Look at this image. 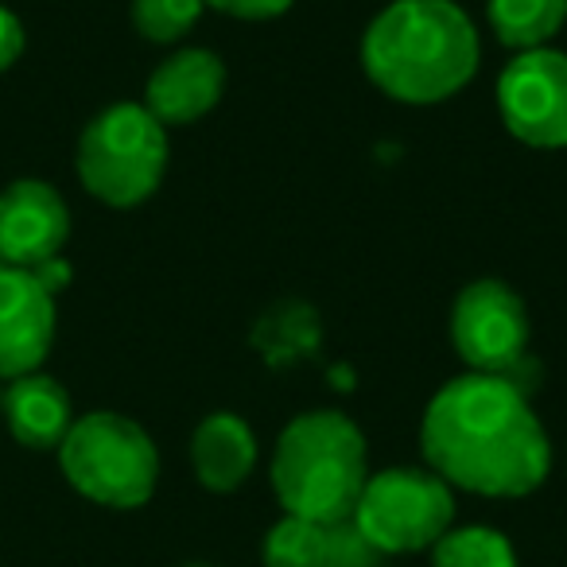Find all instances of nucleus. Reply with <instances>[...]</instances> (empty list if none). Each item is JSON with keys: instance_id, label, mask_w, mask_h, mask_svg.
Wrapping results in <instances>:
<instances>
[{"instance_id": "nucleus-1", "label": "nucleus", "mask_w": 567, "mask_h": 567, "mask_svg": "<svg viewBox=\"0 0 567 567\" xmlns=\"http://www.w3.org/2000/svg\"><path fill=\"white\" fill-rule=\"evenodd\" d=\"M420 451L451 489L478 497H528L551 471V443L528 393L489 373H463L427 401Z\"/></svg>"}, {"instance_id": "nucleus-2", "label": "nucleus", "mask_w": 567, "mask_h": 567, "mask_svg": "<svg viewBox=\"0 0 567 567\" xmlns=\"http://www.w3.org/2000/svg\"><path fill=\"white\" fill-rule=\"evenodd\" d=\"M478 63V28L455 0H393L362 35L370 82L404 105L447 102L471 86Z\"/></svg>"}, {"instance_id": "nucleus-3", "label": "nucleus", "mask_w": 567, "mask_h": 567, "mask_svg": "<svg viewBox=\"0 0 567 567\" xmlns=\"http://www.w3.org/2000/svg\"><path fill=\"white\" fill-rule=\"evenodd\" d=\"M272 494L288 517L342 525L370 482V447L347 412L316 409L296 416L272 447Z\"/></svg>"}, {"instance_id": "nucleus-4", "label": "nucleus", "mask_w": 567, "mask_h": 567, "mask_svg": "<svg viewBox=\"0 0 567 567\" xmlns=\"http://www.w3.org/2000/svg\"><path fill=\"white\" fill-rule=\"evenodd\" d=\"M59 466L86 502L105 509H141L159 482V451L136 420L90 412L59 443Z\"/></svg>"}, {"instance_id": "nucleus-5", "label": "nucleus", "mask_w": 567, "mask_h": 567, "mask_svg": "<svg viewBox=\"0 0 567 567\" xmlns=\"http://www.w3.org/2000/svg\"><path fill=\"white\" fill-rule=\"evenodd\" d=\"M74 167L97 203L117 210L141 206L164 183L167 128L136 102L110 105L82 128Z\"/></svg>"}, {"instance_id": "nucleus-6", "label": "nucleus", "mask_w": 567, "mask_h": 567, "mask_svg": "<svg viewBox=\"0 0 567 567\" xmlns=\"http://www.w3.org/2000/svg\"><path fill=\"white\" fill-rule=\"evenodd\" d=\"M350 520L381 556L432 551L455 528V494L427 466H389L370 474Z\"/></svg>"}, {"instance_id": "nucleus-7", "label": "nucleus", "mask_w": 567, "mask_h": 567, "mask_svg": "<svg viewBox=\"0 0 567 567\" xmlns=\"http://www.w3.org/2000/svg\"><path fill=\"white\" fill-rule=\"evenodd\" d=\"M528 311L525 300L513 292L509 284L482 276L466 284L451 308V347L471 365V373H489V378H509L520 389V370H525L528 350Z\"/></svg>"}, {"instance_id": "nucleus-8", "label": "nucleus", "mask_w": 567, "mask_h": 567, "mask_svg": "<svg viewBox=\"0 0 567 567\" xmlns=\"http://www.w3.org/2000/svg\"><path fill=\"white\" fill-rule=\"evenodd\" d=\"M502 121L528 148H567V55L551 48L520 51L497 79Z\"/></svg>"}, {"instance_id": "nucleus-9", "label": "nucleus", "mask_w": 567, "mask_h": 567, "mask_svg": "<svg viewBox=\"0 0 567 567\" xmlns=\"http://www.w3.org/2000/svg\"><path fill=\"white\" fill-rule=\"evenodd\" d=\"M71 237V210L43 179H17L0 190V265L40 268Z\"/></svg>"}, {"instance_id": "nucleus-10", "label": "nucleus", "mask_w": 567, "mask_h": 567, "mask_svg": "<svg viewBox=\"0 0 567 567\" xmlns=\"http://www.w3.org/2000/svg\"><path fill=\"white\" fill-rule=\"evenodd\" d=\"M55 342V296L28 268L0 265V378L40 373Z\"/></svg>"}, {"instance_id": "nucleus-11", "label": "nucleus", "mask_w": 567, "mask_h": 567, "mask_svg": "<svg viewBox=\"0 0 567 567\" xmlns=\"http://www.w3.org/2000/svg\"><path fill=\"white\" fill-rule=\"evenodd\" d=\"M221 90H226L221 59L206 48H187L167 55L152 71L148 86H144V110L164 128L195 125L221 102Z\"/></svg>"}, {"instance_id": "nucleus-12", "label": "nucleus", "mask_w": 567, "mask_h": 567, "mask_svg": "<svg viewBox=\"0 0 567 567\" xmlns=\"http://www.w3.org/2000/svg\"><path fill=\"white\" fill-rule=\"evenodd\" d=\"M0 412H4L12 440L32 451H59V443L74 424L71 393L48 373H28V378L9 381L0 396Z\"/></svg>"}, {"instance_id": "nucleus-13", "label": "nucleus", "mask_w": 567, "mask_h": 567, "mask_svg": "<svg viewBox=\"0 0 567 567\" xmlns=\"http://www.w3.org/2000/svg\"><path fill=\"white\" fill-rule=\"evenodd\" d=\"M257 466V435L234 412H214L190 435V471L210 494H234Z\"/></svg>"}, {"instance_id": "nucleus-14", "label": "nucleus", "mask_w": 567, "mask_h": 567, "mask_svg": "<svg viewBox=\"0 0 567 567\" xmlns=\"http://www.w3.org/2000/svg\"><path fill=\"white\" fill-rule=\"evenodd\" d=\"M486 20L509 51H536L567 24V0H486Z\"/></svg>"}, {"instance_id": "nucleus-15", "label": "nucleus", "mask_w": 567, "mask_h": 567, "mask_svg": "<svg viewBox=\"0 0 567 567\" xmlns=\"http://www.w3.org/2000/svg\"><path fill=\"white\" fill-rule=\"evenodd\" d=\"M432 567H517V548L489 525L447 528L432 544Z\"/></svg>"}, {"instance_id": "nucleus-16", "label": "nucleus", "mask_w": 567, "mask_h": 567, "mask_svg": "<svg viewBox=\"0 0 567 567\" xmlns=\"http://www.w3.org/2000/svg\"><path fill=\"white\" fill-rule=\"evenodd\" d=\"M323 556L327 525L288 517V513L268 528L265 544H260V564L265 567H323Z\"/></svg>"}, {"instance_id": "nucleus-17", "label": "nucleus", "mask_w": 567, "mask_h": 567, "mask_svg": "<svg viewBox=\"0 0 567 567\" xmlns=\"http://www.w3.org/2000/svg\"><path fill=\"white\" fill-rule=\"evenodd\" d=\"M203 0H133V28L148 43H175L198 24Z\"/></svg>"}, {"instance_id": "nucleus-18", "label": "nucleus", "mask_w": 567, "mask_h": 567, "mask_svg": "<svg viewBox=\"0 0 567 567\" xmlns=\"http://www.w3.org/2000/svg\"><path fill=\"white\" fill-rule=\"evenodd\" d=\"M385 556L358 533L354 520H342V525H327V556L323 567H381Z\"/></svg>"}, {"instance_id": "nucleus-19", "label": "nucleus", "mask_w": 567, "mask_h": 567, "mask_svg": "<svg viewBox=\"0 0 567 567\" xmlns=\"http://www.w3.org/2000/svg\"><path fill=\"white\" fill-rule=\"evenodd\" d=\"M203 4L234 20H276L292 9L296 0H203Z\"/></svg>"}, {"instance_id": "nucleus-20", "label": "nucleus", "mask_w": 567, "mask_h": 567, "mask_svg": "<svg viewBox=\"0 0 567 567\" xmlns=\"http://www.w3.org/2000/svg\"><path fill=\"white\" fill-rule=\"evenodd\" d=\"M24 24H20L17 12H9L4 4H0V74L9 71L12 63H17L20 55H24Z\"/></svg>"}, {"instance_id": "nucleus-21", "label": "nucleus", "mask_w": 567, "mask_h": 567, "mask_svg": "<svg viewBox=\"0 0 567 567\" xmlns=\"http://www.w3.org/2000/svg\"><path fill=\"white\" fill-rule=\"evenodd\" d=\"M32 276L48 288L51 296H55L59 288H66V280H71V265H66L63 257H51V260H43L40 268H32Z\"/></svg>"}, {"instance_id": "nucleus-22", "label": "nucleus", "mask_w": 567, "mask_h": 567, "mask_svg": "<svg viewBox=\"0 0 567 567\" xmlns=\"http://www.w3.org/2000/svg\"><path fill=\"white\" fill-rule=\"evenodd\" d=\"M183 567H210V564H183Z\"/></svg>"}]
</instances>
